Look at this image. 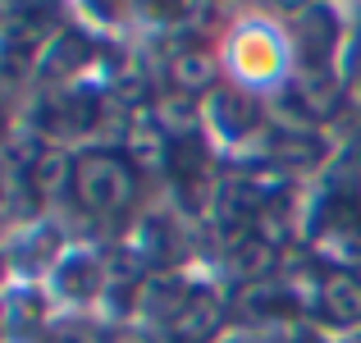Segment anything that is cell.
Segmentation results:
<instances>
[{
  "mask_svg": "<svg viewBox=\"0 0 361 343\" xmlns=\"http://www.w3.org/2000/svg\"><path fill=\"white\" fill-rule=\"evenodd\" d=\"M73 188H78V202L92 215H115L133 197V169L128 160L110 156V151H92L73 169Z\"/></svg>",
  "mask_w": 361,
  "mask_h": 343,
  "instance_id": "6da1fadb",
  "label": "cell"
},
{
  "mask_svg": "<svg viewBox=\"0 0 361 343\" xmlns=\"http://www.w3.org/2000/svg\"><path fill=\"white\" fill-rule=\"evenodd\" d=\"M320 307H325V316L334 320V325H357L361 320V275H353V270L325 275V284H320Z\"/></svg>",
  "mask_w": 361,
  "mask_h": 343,
  "instance_id": "7a4b0ae2",
  "label": "cell"
},
{
  "mask_svg": "<svg viewBox=\"0 0 361 343\" xmlns=\"http://www.w3.org/2000/svg\"><path fill=\"white\" fill-rule=\"evenodd\" d=\"M334 101H338V78L325 69V64H311V69L298 78V106L307 114H329Z\"/></svg>",
  "mask_w": 361,
  "mask_h": 343,
  "instance_id": "3957f363",
  "label": "cell"
},
{
  "mask_svg": "<svg viewBox=\"0 0 361 343\" xmlns=\"http://www.w3.org/2000/svg\"><path fill=\"white\" fill-rule=\"evenodd\" d=\"M169 78H174V88H178V92H202V88H211V78H215V60H211V51H197V46L178 51V55H174V64H169Z\"/></svg>",
  "mask_w": 361,
  "mask_h": 343,
  "instance_id": "277c9868",
  "label": "cell"
},
{
  "mask_svg": "<svg viewBox=\"0 0 361 343\" xmlns=\"http://www.w3.org/2000/svg\"><path fill=\"white\" fill-rule=\"evenodd\" d=\"M69 174H73V169H69V160H64L60 151H42L37 165H32V188L51 197V193H60V188L69 183Z\"/></svg>",
  "mask_w": 361,
  "mask_h": 343,
  "instance_id": "5b68a950",
  "label": "cell"
},
{
  "mask_svg": "<svg viewBox=\"0 0 361 343\" xmlns=\"http://www.w3.org/2000/svg\"><path fill=\"white\" fill-rule=\"evenodd\" d=\"M270 243H261V234H252L247 238V247H238V265L247 275H256V270H265V265H270Z\"/></svg>",
  "mask_w": 361,
  "mask_h": 343,
  "instance_id": "8992f818",
  "label": "cell"
},
{
  "mask_svg": "<svg viewBox=\"0 0 361 343\" xmlns=\"http://www.w3.org/2000/svg\"><path fill=\"white\" fill-rule=\"evenodd\" d=\"M5 215H9V179L0 174V220H5Z\"/></svg>",
  "mask_w": 361,
  "mask_h": 343,
  "instance_id": "52a82bcc",
  "label": "cell"
},
{
  "mask_svg": "<svg viewBox=\"0 0 361 343\" xmlns=\"http://www.w3.org/2000/svg\"><path fill=\"white\" fill-rule=\"evenodd\" d=\"M115 343H147L142 335H115Z\"/></svg>",
  "mask_w": 361,
  "mask_h": 343,
  "instance_id": "ba28073f",
  "label": "cell"
},
{
  "mask_svg": "<svg viewBox=\"0 0 361 343\" xmlns=\"http://www.w3.org/2000/svg\"><path fill=\"white\" fill-rule=\"evenodd\" d=\"M302 343H316V339H302Z\"/></svg>",
  "mask_w": 361,
  "mask_h": 343,
  "instance_id": "9c48e42d",
  "label": "cell"
},
{
  "mask_svg": "<svg viewBox=\"0 0 361 343\" xmlns=\"http://www.w3.org/2000/svg\"><path fill=\"white\" fill-rule=\"evenodd\" d=\"M357 343H361V339H357Z\"/></svg>",
  "mask_w": 361,
  "mask_h": 343,
  "instance_id": "30bf717a",
  "label": "cell"
}]
</instances>
